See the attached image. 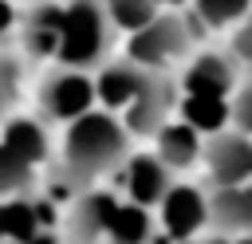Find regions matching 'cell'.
<instances>
[{"instance_id":"1","label":"cell","mask_w":252,"mask_h":244,"mask_svg":"<svg viewBox=\"0 0 252 244\" xmlns=\"http://www.w3.org/2000/svg\"><path fill=\"white\" fill-rule=\"evenodd\" d=\"M126 157V130L114 114L91 110L79 122H71L63 142V177L67 185H91L98 173L114 169Z\"/></svg>"},{"instance_id":"2","label":"cell","mask_w":252,"mask_h":244,"mask_svg":"<svg viewBox=\"0 0 252 244\" xmlns=\"http://www.w3.org/2000/svg\"><path fill=\"white\" fill-rule=\"evenodd\" d=\"M114 43V28L106 20L102 4H67L63 8V31H59V63L67 71H87L106 59Z\"/></svg>"},{"instance_id":"3","label":"cell","mask_w":252,"mask_h":244,"mask_svg":"<svg viewBox=\"0 0 252 244\" xmlns=\"http://www.w3.org/2000/svg\"><path fill=\"white\" fill-rule=\"evenodd\" d=\"M189 47H193V20H185L181 12H158L142 31L130 35L126 63H134L142 71H158L165 63L185 59Z\"/></svg>"},{"instance_id":"4","label":"cell","mask_w":252,"mask_h":244,"mask_svg":"<svg viewBox=\"0 0 252 244\" xmlns=\"http://www.w3.org/2000/svg\"><path fill=\"white\" fill-rule=\"evenodd\" d=\"M94 106V83L83 71H55L39 87V110L51 122H79Z\"/></svg>"},{"instance_id":"5","label":"cell","mask_w":252,"mask_h":244,"mask_svg":"<svg viewBox=\"0 0 252 244\" xmlns=\"http://www.w3.org/2000/svg\"><path fill=\"white\" fill-rule=\"evenodd\" d=\"M201 153L209 165V181L217 189H236L252 181V138L236 130H220L213 134L209 146H201Z\"/></svg>"},{"instance_id":"6","label":"cell","mask_w":252,"mask_h":244,"mask_svg":"<svg viewBox=\"0 0 252 244\" xmlns=\"http://www.w3.org/2000/svg\"><path fill=\"white\" fill-rule=\"evenodd\" d=\"M177 98V83H169L161 71H146L138 94L126 102V126L130 134H158L165 126V114Z\"/></svg>"},{"instance_id":"7","label":"cell","mask_w":252,"mask_h":244,"mask_svg":"<svg viewBox=\"0 0 252 244\" xmlns=\"http://www.w3.org/2000/svg\"><path fill=\"white\" fill-rule=\"evenodd\" d=\"M114 213H118V201L110 193H98V189L83 193L67 213V240L71 244H98L106 236Z\"/></svg>"},{"instance_id":"8","label":"cell","mask_w":252,"mask_h":244,"mask_svg":"<svg viewBox=\"0 0 252 244\" xmlns=\"http://www.w3.org/2000/svg\"><path fill=\"white\" fill-rule=\"evenodd\" d=\"M185 94H197V98H224L236 91V63L232 55H220V51H201L185 79H181Z\"/></svg>"},{"instance_id":"9","label":"cell","mask_w":252,"mask_h":244,"mask_svg":"<svg viewBox=\"0 0 252 244\" xmlns=\"http://www.w3.org/2000/svg\"><path fill=\"white\" fill-rule=\"evenodd\" d=\"M20 43L32 59H47L59 51V31H63V8L59 4H32L16 20Z\"/></svg>"},{"instance_id":"10","label":"cell","mask_w":252,"mask_h":244,"mask_svg":"<svg viewBox=\"0 0 252 244\" xmlns=\"http://www.w3.org/2000/svg\"><path fill=\"white\" fill-rule=\"evenodd\" d=\"M205 220H209V205H205L201 189H193V185H173V189L161 197V224H165L169 236L185 240V236H193Z\"/></svg>"},{"instance_id":"11","label":"cell","mask_w":252,"mask_h":244,"mask_svg":"<svg viewBox=\"0 0 252 244\" xmlns=\"http://www.w3.org/2000/svg\"><path fill=\"white\" fill-rule=\"evenodd\" d=\"M209 205V220L228 232V236H252V185H236V189H213Z\"/></svg>"},{"instance_id":"12","label":"cell","mask_w":252,"mask_h":244,"mask_svg":"<svg viewBox=\"0 0 252 244\" xmlns=\"http://www.w3.org/2000/svg\"><path fill=\"white\" fill-rule=\"evenodd\" d=\"M169 169L154 157V153H138L130 157V169H126V193H130V205L138 209H150V205H161V197L169 193Z\"/></svg>"},{"instance_id":"13","label":"cell","mask_w":252,"mask_h":244,"mask_svg":"<svg viewBox=\"0 0 252 244\" xmlns=\"http://www.w3.org/2000/svg\"><path fill=\"white\" fill-rule=\"evenodd\" d=\"M169 173L173 169H189L201 157V134L189 130L185 122H165L158 130V153H154Z\"/></svg>"},{"instance_id":"14","label":"cell","mask_w":252,"mask_h":244,"mask_svg":"<svg viewBox=\"0 0 252 244\" xmlns=\"http://www.w3.org/2000/svg\"><path fill=\"white\" fill-rule=\"evenodd\" d=\"M142 79H146V71L142 67H134V63H110V67H102V75H98V83H94V98L106 106V114L110 110H118V106H126L134 94H138V87H142Z\"/></svg>"},{"instance_id":"15","label":"cell","mask_w":252,"mask_h":244,"mask_svg":"<svg viewBox=\"0 0 252 244\" xmlns=\"http://www.w3.org/2000/svg\"><path fill=\"white\" fill-rule=\"evenodd\" d=\"M0 146H4L16 161H24V165L35 169V165L47 157V130H43L35 118H12V122L4 126Z\"/></svg>"},{"instance_id":"16","label":"cell","mask_w":252,"mask_h":244,"mask_svg":"<svg viewBox=\"0 0 252 244\" xmlns=\"http://www.w3.org/2000/svg\"><path fill=\"white\" fill-rule=\"evenodd\" d=\"M39 220H43V205H28V201H0V240H35L39 236Z\"/></svg>"},{"instance_id":"17","label":"cell","mask_w":252,"mask_h":244,"mask_svg":"<svg viewBox=\"0 0 252 244\" xmlns=\"http://www.w3.org/2000/svg\"><path fill=\"white\" fill-rule=\"evenodd\" d=\"M181 114H185V126L189 130H197V134H220V126L228 122V102L224 98L185 94L181 98Z\"/></svg>"},{"instance_id":"18","label":"cell","mask_w":252,"mask_h":244,"mask_svg":"<svg viewBox=\"0 0 252 244\" xmlns=\"http://www.w3.org/2000/svg\"><path fill=\"white\" fill-rule=\"evenodd\" d=\"M106 236H110V244H146L150 240V213L138 205H118Z\"/></svg>"},{"instance_id":"19","label":"cell","mask_w":252,"mask_h":244,"mask_svg":"<svg viewBox=\"0 0 252 244\" xmlns=\"http://www.w3.org/2000/svg\"><path fill=\"white\" fill-rule=\"evenodd\" d=\"M106 8V20H110V28H126L130 35L134 31H142L161 8L158 4H150V0H110V4H102Z\"/></svg>"},{"instance_id":"20","label":"cell","mask_w":252,"mask_h":244,"mask_svg":"<svg viewBox=\"0 0 252 244\" xmlns=\"http://www.w3.org/2000/svg\"><path fill=\"white\" fill-rule=\"evenodd\" d=\"M32 185H35V169L24 165V161H16L0 146V201H20Z\"/></svg>"},{"instance_id":"21","label":"cell","mask_w":252,"mask_h":244,"mask_svg":"<svg viewBox=\"0 0 252 244\" xmlns=\"http://www.w3.org/2000/svg\"><path fill=\"white\" fill-rule=\"evenodd\" d=\"M248 12H252V8H248L244 0H205V4L193 8V16H197L201 24H209V28H228V24L244 20Z\"/></svg>"},{"instance_id":"22","label":"cell","mask_w":252,"mask_h":244,"mask_svg":"<svg viewBox=\"0 0 252 244\" xmlns=\"http://www.w3.org/2000/svg\"><path fill=\"white\" fill-rule=\"evenodd\" d=\"M16 98H20V63L0 47V114H8Z\"/></svg>"},{"instance_id":"23","label":"cell","mask_w":252,"mask_h":244,"mask_svg":"<svg viewBox=\"0 0 252 244\" xmlns=\"http://www.w3.org/2000/svg\"><path fill=\"white\" fill-rule=\"evenodd\" d=\"M228 118L236 122V134L252 138V79H244V83L232 91V102H228Z\"/></svg>"},{"instance_id":"24","label":"cell","mask_w":252,"mask_h":244,"mask_svg":"<svg viewBox=\"0 0 252 244\" xmlns=\"http://www.w3.org/2000/svg\"><path fill=\"white\" fill-rule=\"evenodd\" d=\"M232 55L252 67V12L240 20V28H236V35H232Z\"/></svg>"},{"instance_id":"25","label":"cell","mask_w":252,"mask_h":244,"mask_svg":"<svg viewBox=\"0 0 252 244\" xmlns=\"http://www.w3.org/2000/svg\"><path fill=\"white\" fill-rule=\"evenodd\" d=\"M16 20H20V12H16L12 4H0V35H8V31L16 28Z\"/></svg>"},{"instance_id":"26","label":"cell","mask_w":252,"mask_h":244,"mask_svg":"<svg viewBox=\"0 0 252 244\" xmlns=\"http://www.w3.org/2000/svg\"><path fill=\"white\" fill-rule=\"evenodd\" d=\"M205 244H252V236H217V240H205Z\"/></svg>"}]
</instances>
